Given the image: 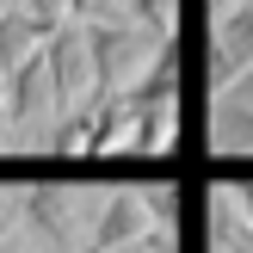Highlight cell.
<instances>
[{"label":"cell","mask_w":253,"mask_h":253,"mask_svg":"<svg viewBox=\"0 0 253 253\" xmlns=\"http://www.w3.org/2000/svg\"><path fill=\"white\" fill-rule=\"evenodd\" d=\"M49 99V62H43V49H37L31 62H19V68L6 74V118L12 124H25V118H37V105Z\"/></svg>","instance_id":"6"},{"label":"cell","mask_w":253,"mask_h":253,"mask_svg":"<svg viewBox=\"0 0 253 253\" xmlns=\"http://www.w3.org/2000/svg\"><path fill=\"white\" fill-rule=\"evenodd\" d=\"M43 37H49V31H43L25 6H6V12H0V74H12L19 62H31L37 49H43ZM0 86H6V81H0Z\"/></svg>","instance_id":"8"},{"label":"cell","mask_w":253,"mask_h":253,"mask_svg":"<svg viewBox=\"0 0 253 253\" xmlns=\"http://www.w3.org/2000/svg\"><path fill=\"white\" fill-rule=\"evenodd\" d=\"M142 204H148L155 229H173L179 222V185H142Z\"/></svg>","instance_id":"12"},{"label":"cell","mask_w":253,"mask_h":253,"mask_svg":"<svg viewBox=\"0 0 253 253\" xmlns=\"http://www.w3.org/2000/svg\"><path fill=\"white\" fill-rule=\"evenodd\" d=\"M43 62H49V105L62 118L99 105L93 99V56H86V25L81 19H62L56 31L43 37Z\"/></svg>","instance_id":"2"},{"label":"cell","mask_w":253,"mask_h":253,"mask_svg":"<svg viewBox=\"0 0 253 253\" xmlns=\"http://www.w3.org/2000/svg\"><path fill=\"white\" fill-rule=\"evenodd\" d=\"M12 222H19V198H6V192H0V241L12 235Z\"/></svg>","instance_id":"16"},{"label":"cell","mask_w":253,"mask_h":253,"mask_svg":"<svg viewBox=\"0 0 253 253\" xmlns=\"http://www.w3.org/2000/svg\"><path fill=\"white\" fill-rule=\"evenodd\" d=\"M19 6H25V12H31V19H37V25H43V31H56V25H62V19H68V0H19Z\"/></svg>","instance_id":"13"},{"label":"cell","mask_w":253,"mask_h":253,"mask_svg":"<svg viewBox=\"0 0 253 253\" xmlns=\"http://www.w3.org/2000/svg\"><path fill=\"white\" fill-rule=\"evenodd\" d=\"M229 99H235V105H247V111H253V62H247L241 74H235V86H229Z\"/></svg>","instance_id":"14"},{"label":"cell","mask_w":253,"mask_h":253,"mask_svg":"<svg viewBox=\"0 0 253 253\" xmlns=\"http://www.w3.org/2000/svg\"><path fill=\"white\" fill-rule=\"evenodd\" d=\"M124 105L130 111H161V105H179V49H173V37L148 56V68L136 74V86H124Z\"/></svg>","instance_id":"5"},{"label":"cell","mask_w":253,"mask_h":253,"mask_svg":"<svg viewBox=\"0 0 253 253\" xmlns=\"http://www.w3.org/2000/svg\"><path fill=\"white\" fill-rule=\"evenodd\" d=\"M155 229L148 222L142 192H111L93 216V235H86V253H124V247H142V235Z\"/></svg>","instance_id":"4"},{"label":"cell","mask_w":253,"mask_h":253,"mask_svg":"<svg viewBox=\"0 0 253 253\" xmlns=\"http://www.w3.org/2000/svg\"><path fill=\"white\" fill-rule=\"evenodd\" d=\"M173 148V105H161V111H136V124H130V136H124V155H167Z\"/></svg>","instance_id":"10"},{"label":"cell","mask_w":253,"mask_h":253,"mask_svg":"<svg viewBox=\"0 0 253 253\" xmlns=\"http://www.w3.org/2000/svg\"><path fill=\"white\" fill-rule=\"evenodd\" d=\"M124 19L148 37H173V0H124Z\"/></svg>","instance_id":"11"},{"label":"cell","mask_w":253,"mask_h":253,"mask_svg":"<svg viewBox=\"0 0 253 253\" xmlns=\"http://www.w3.org/2000/svg\"><path fill=\"white\" fill-rule=\"evenodd\" d=\"M0 111H6V105H0Z\"/></svg>","instance_id":"19"},{"label":"cell","mask_w":253,"mask_h":253,"mask_svg":"<svg viewBox=\"0 0 253 253\" xmlns=\"http://www.w3.org/2000/svg\"><path fill=\"white\" fill-rule=\"evenodd\" d=\"M235 204H241V222L253 229V179H235Z\"/></svg>","instance_id":"15"},{"label":"cell","mask_w":253,"mask_h":253,"mask_svg":"<svg viewBox=\"0 0 253 253\" xmlns=\"http://www.w3.org/2000/svg\"><path fill=\"white\" fill-rule=\"evenodd\" d=\"M210 6H216V12H229V6H241V0H210Z\"/></svg>","instance_id":"17"},{"label":"cell","mask_w":253,"mask_h":253,"mask_svg":"<svg viewBox=\"0 0 253 253\" xmlns=\"http://www.w3.org/2000/svg\"><path fill=\"white\" fill-rule=\"evenodd\" d=\"M210 43H216L235 68H247V62H253V0H241V6H229V12H216V37H210Z\"/></svg>","instance_id":"9"},{"label":"cell","mask_w":253,"mask_h":253,"mask_svg":"<svg viewBox=\"0 0 253 253\" xmlns=\"http://www.w3.org/2000/svg\"><path fill=\"white\" fill-rule=\"evenodd\" d=\"M6 6H12V0H0V12H6Z\"/></svg>","instance_id":"18"},{"label":"cell","mask_w":253,"mask_h":253,"mask_svg":"<svg viewBox=\"0 0 253 253\" xmlns=\"http://www.w3.org/2000/svg\"><path fill=\"white\" fill-rule=\"evenodd\" d=\"M19 222H31L49 247H74V235H81V198L68 185H25L19 192Z\"/></svg>","instance_id":"3"},{"label":"cell","mask_w":253,"mask_h":253,"mask_svg":"<svg viewBox=\"0 0 253 253\" xmlns=\"http://www.w3.org/2000/svg\"><path fill=\"white\" fill-rule=\"evenodd\" d=\"M167 37L136 31L130 19H86V56H93V99H118L124 86L142 74V62Z\"/></svg>","instance_id":"1"},{"label":"cell","mask_w":253,"mask_h":253,"mask_svg":"<svg viewBox=\"0 0 253 253\" xmlns=\"http://www.w3.org/2000/svg\"><path fill=\"white\" fill-rule=\"evenodd\" d=\"M210 148L216 155H253V111L229 93H210Z\"/></svg>","instance_id":"7"}]
</instances>
